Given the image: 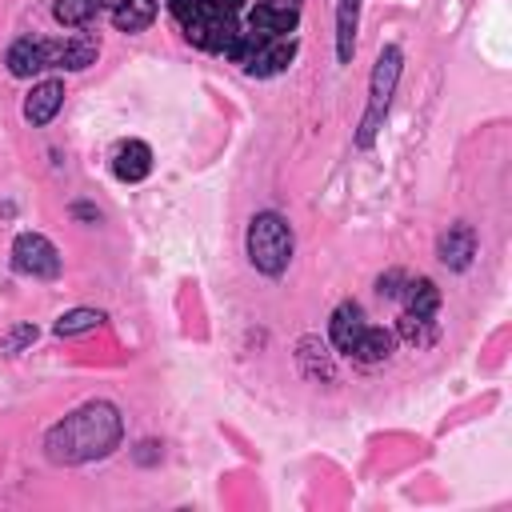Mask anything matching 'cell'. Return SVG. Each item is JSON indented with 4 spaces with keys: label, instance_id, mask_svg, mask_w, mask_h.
Instances as JSON below:
<instances>
[{
    "label": "cell",
    "instance_id": "d4e9b609",
    "mask_svg": "<svg viewBox=\"0 0 512 512\" xmlns=\"http://www.w3.org/2000/svg\"><path fill=\"white\" fill-rule=\"evenodd\" d=\"M68 212H72L76 220H84V224H100V208H96V204H72Z\"/></svg>",
    "mask_w": 512,
    "mask_h": 512
},
{
    "label": "cell",
    "instance_id": "7c38bea8",
    "mask_svg": "<svg viewBox=\"0 0 512 512\" xmlns=\"http://www.w3.org/2000/svg\"><path fill=\"white\" fill-rule=\"evenodd\" d=\"M364 328H368V324H364V308H360L356 300L336 304V312H332V320H328V336H332V344H336L340 352H352V344L360 340Z\"/></svg>",
    "mask_w": 512,
    "mask_h": 512
},
{
    "label": "cell",
    "instance_id": "7a4b0ae2",
    "mask_svg": "<svg viewBox=\"0 0 512 512\" xmlns=\"http://www.w3.org/2000/svg\"><path fill=\"white\" fill-rule=\"evenodd\" d=\"M400 68H404L400 44H384L376 64H372V76H368V104H364V116H360V128H356V148H372L376 144V136H380L384 120H388L396 84H400Z\"/></svg>",
    "mask_w": 512,
    "mask_h": 512
},
{
    "label": "cell",
    "instance_id": "83f0119b",
    "mask_svg": "<svg viewBox=\"0 0 512 512\" xmlns=\"http://www.w3.org/2000/svg\"><path fill=\"white\" fill-rule=\"evenodd\" d=\"M100 8H116V4H124V0H96Z\"/></svg>",
    "mask_w": 512,
    "mask_h": 512
},
{
    "label": "cell",
    "instance_id": "2e32d148",
    "mask_svg": "<svg viewBox=\"0 0 512 512\" xmlns=\"http://www.w3.org/2000/svg\"><path fill=\"white\" fill-rule=\"evenodd\" d=\"M392 348H396V332H388V328H364L360 332V340L352 344V352L348 356H356L360 364H380V360H388L392 356Z\"/></svg>",
    "mask_w": 512,
    "mask_h": 512
},
{
    "label": "cell",
    "instance_id": "277c9868",
    "mask_svg": "<svg viewBox=\"0 0 512 512\" xmlns=\"http://www.w3.org/2000/svg\"><path fill=\"white\" fill-rule=\"evenodd\" d=\"M184 36H188V44H196L204 52H228V44L240 36L236 12L220 8L216 0H196V12L184 24Z\"/></svg>",
    "mask_w": 512,
    "mask_h": 512
},
{
    "label": "cell",
    "instance_id": "7402d4cb",
    "mask_svg": "<svg viewBox=\"0 0 512 512\" xmlns=\"http://www.w3.org/2000/svg\"><path fill=\"white\" fill-rule=\"evenodd\" d=\"M36 336H40V328L36 324H12L4 336H0V356H20L24 348H32L36 344Z\"/></svg>",
    "mask_w": 512,
    "mask_h": 512
},
{
    "label": "cell",
    "instance_id": "3957f363",
    "mask_svg": "<svg viewBox=\"0 0 512 512\" xmlns=\"http://www.w3.org/2000/svg\"><path fill=\"white\" fill-rule=\"evenodd\" d=\"M244 248H248V260L256 272L264 276H284L288 264H292V228L288 220L276 212V208H264L248 220V232H244Z\"/></svg>",
    "mask_w": 512,
    "mask_h": 512
},
{
    "label": "cell",
    "instance_id": "9a60e30c",
    "mask_svg": "<svg viewBox=\"0 0 512 512\" xmlns=\"http://www.w3.org/2000/svg\"><path fill=\"white\" fill-rule=\"evenodd\" d=\"M296 24H300V12L264 8V4H256V8L248 12V32H260V36H268V40H276V36H288Z\"/></svg>",
    "mask_w": 512,
    "mask_h": 512
},
{
    "label": "cell",
    "instance_id": "ba28073f",
    "mask_svg": "<svg viewBox=\"0 0 512 512\" xmlns=\"http://www.w3.org/2000/svg\"><path fill=\"white\" fill-rule=\"evenodd\" d=\"M60 108H64V80H40V84H32V92L24 100V120L32 128H44L56 120Z\"/></svg>",
    "mask_w": 512,
    "mask_h": 512
},
{
    "label": "cell",
    "instance_id": "4fadbf2b",
    "mask_svg": "<svg viewBox=\"0 0 512 512\" xmlns=\"http://www.w3.org/2000/svg\"><path fill=\"white\" fill-rule=\"evenodd\" d=\"M292 56H296V40L276 36V40H264V44H260V52L252 56V64H248L244 72H248V76H276V72H284V68L292 64Z\"/></svg>",
    "mask_w": 512,
    "mask_h": 512
},
{
    "label": "cell",
    "instance_id": "e0dca14e",
    "mask_svg": "<svg viewBox=\"0 0 512 512\" xmlns=\"http://www.w3.org/2000/svg\"><path fill=\"white\" fill-rule=\"evenodd\" d=\"M400 300H404V312L436 316V308H440V288H436L428 276H416V280H408V284H404Z\"/></svg>",
    "mask_w": 512,
    "mask_h": 512
},
{
    "label": "cell",
    "instance_id": "8992f818",
    "mask_svg": "<svg viewBox=\"0 0 512 512\" xmlns=\"http://www.w3.org/2000/svg\"><path fill=\"white\" fill-rule=\"evenodd\" d=\"M100 56V40L96 36H72V40H44V64L48 68H64V72H84L92 68Z\"/></svg>",
    "mask_w": 512,
    "mask_h": 512
},
{
    "label": "cell",
    "instance_id": "5bb4252c",
    "mask_svg": "<svg viewBox=\"0 0 512 512\" xmlns=\"http://www.w3.org/2000/svg\"><path fill=\"white\" fill-rule=\"evenodd\" d=\"M356 28H360V0H336V60L340 64H352Z\"/></svg>",
    "mask_w": 512,
    "mask_h": 512
},
{
    "label": "cell",
    "instance_id": "d6986e66",
    "mask_svg": "<svg viewBox=\"0 0 512 512\" xmlns=\"http://www.w3.org/2000/svg\"><path fill=\"white\" fill-rule=\"evenodd\" d=\"M156 20V0H124L112 8V24L120 32H144Z\"/></svg>",
    "mask_w": 512,
    "mask_h": 512
},
{
    "label": "cell",
    "instance_id": "6da1fadb",
    "mask_svg": "<svg viewBox=\"0 0 512 512\" xmlns=\"http://www.w3.org/2000/svg\"><path fill=\"white\" fill-rule=\"evenodd\" d=\"M124 440V416L112 400H88L44 432V456L60 468L104 460Z\"/></svg>",
    "mask_w": 512,
    "mask_h": 512
},
{
    "label": "cell",
    "instance_id": "5b68a950",
    "mask_svg": "<svg viewBox=\"0 0 512 512\" xmlns=\"http://www.w3.org/2000/svg\"><path fill=\"white\" fill-rule=\"evenodd\" d=\"M12 268L32 280H56L60 276V252L44 232H20L12 240Z\"/></svg>",
    "mask_w": 512,
    "mask_h": 512
},
{
    "label": "cell",
    "instance_id": "30bf717a",
    "mask_svg": "<svg viewBox=\"0 0 512 512\" xmlns=\"http://www.w3.org/2000/svg\"><path fill=\"white\" fill-rule=\"evenodd\" d=\"M4 68H8V76H16V80H32L36 72H44V68H48V64H44V40H32V36L12 40L8 52H4Z\"/></svg>",
    "mask_w": 512,
    "mask_h": 512
},
{
    "label": "cell",
    "instance_id": "cb8c5ba5",
    "mask_svg": "<svg viewBox=\"0 0 512 512\" xmlns=\"http://www.w3.org/2000/svg\"><path fill=\"white\" fill-rule=\"evenodd\" d=\"M160 456H164V444H160V440H140V444L132 448V460L144 464V468H148V464H160Z\"/></svg>",
    "mask_w": 512,
    "mask_h": 512
},
{
    "label": "cell",
    "instance_id": "52a82bcc",
    "mask_svg": "<svg viewBox=\"0 0 512 512\" xmlns=\"http://www.w3.org/2000/svg\"><path fill=\"white\" fill-rule=\"evenodd\" d=\"M472 256H476V228H472V224L456 220V224H448V228L436 236V260H440L444 268L464 272V268L472 264Z\"/></svg>",
    "mask_w": 512,
    "mask_h": 512
},
{
    "label": "cell",
    "instance_id": "484cf974",
    "mask_svg": "<svg viewBox=\"0 0 512 512\" xmlns=\"http://www.w3.org/2000/svg\"><path fill=\"white\" fill-rule=\"evenodd\" d=\"M264 8H284V12H300V0H256Z\"/></svg>",
    "mask_w": 512,
    "mask_h": 512
},
{
    "label": "cell",
    "instance_id": "44dd1931",
    "mask_svg": "<svg viewBox=\"0 0 512 512\" xmlns=\"http://www.w3.org/2000/svg\"><path fill=\"white\" fill-rule=\"evenodd\" d=\"M96 0H56L52 4V16H56V24H64V28H84L92 16H96Z\"/></svg>",
    "mask_w": 512,
    "mask_h": 512
},
{
    "label": "cell",
    "instance_id": "ffe728a7",
    "mask_svg": "<svg viewBox=\"0 0 512 512\" xmlns=\"http://www.w3.org/2000/svg\"><path fill=\"white\" fill-rule=\"evenodd\" d=\"M104 324V312L100 308H68L56 324H52V332L56 336H80V332H92V328H100Z\"/></svg>",
    "mask_w": 512,
    "mask_h": 512
},
{
    "label": "cell",
    "instance_id": "9c48e42d",
    "mask_svg": "<svg viewBox=\"0 0 512 512\" xmlns=\"http://www.w3.org/2000/svg\"><path fill=\"white\" fill-rule=\"evenodd\" d=\"M296 364H300V372L308 376V380H324V384H332L336 380V364H332V352H328V344L320 340V336H300L296 340Z\"/></svg>",
    "mask_w": 512,
    "mask_h": 512
},
{
    "label": "cell",
    "instance_id": "ac0fdd59",
    "mask_svg": "<svg viewBox=\"0 0 512 512\" xmlns=\"http://www.w3.org/2000/svg\"><path fill=\"white\" fill-rule=\"evenodd\" d=\"M396 336H400L404 344H412V348H428V344H436L440 328H436V320H432V316L404 312V316L396 320Z\"/></svg>",
    "mask_w": 512,
    "mask_h": 512
},
{
    "label": "cell",
    "instance_id": "8fae6325",
    "mask_svg": "<svg viewBox=\"0 0 512 512\" xmlns=\"http://www.w3.org/2000/svg\"><path fill=\"white\" fill-rule=\"evenodd\" d=\"M112 172L124 180V184H140L148 172H152V148L144 140H124L112 156Z\"/></svg>",
    "mask_w": 512,
    "mask_h": 512
},
{
    "label": "cell",
    "instance_id": "603a6c76",
    "mask_svg": "<svg viewBox=\"0 0 512 512\" xmlns=\"http://www.w3.org/2000/svg\"><path fill=\"white\" fill-rule=\"evenodd\" d=\"M404 284H408V276H404L400 268H388V272H380V276H376V292H380V296H388V300H400Z\"/></svg>",
    "mask_w": 512,
    "mask_h": 512
},
{
    "label": "cell",
    "instance_id": "4316f807",
    "mask_svg": "<svg viewBox=\"0 0 512 512\" xmlns=\"http://www.w3.org/2000/svg\"><path fill=\"white\" fill-rule=\"evenodd\" d=\"M216 4H220V8H228V12H236V8L244 4V0H216Z\"/></svg>",
    "mask_w": 512,
    "mask_h": 512
}]
</instances>
